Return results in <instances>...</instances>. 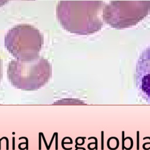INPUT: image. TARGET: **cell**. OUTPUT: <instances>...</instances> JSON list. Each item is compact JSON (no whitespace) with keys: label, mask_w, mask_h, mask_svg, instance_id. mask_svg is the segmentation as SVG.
Listing matches in <instances>:
<instances>
[{"label":"cell","mask_w":150,"mask_h":150,"mask_svg":"<svg viewBox=\"0 0 150 150\" xmlns=\"http://www.w3.org/2000/svg\"><path fill=\"white\" fill-rule=\"evenodd\" d=\"M103 1H60L56 6V16L66 30L86 35L98 31L103 25Z\"/></svg>","instance_id":"6da1fadb"},{"label":"cell","mask_w":150,"mask_h":150,"mask_svg":"<svg viewBox=\"0 0 150 150\" xmlns=\"http://www.w3.org/2000/svg\"><path fill=\"white\" fill-rule=\"evenodd\" d=\"M52 74V65L40 56L29 60L12 59L7 68V77L11 84L25 91L40 88L49 81Z\"/></svg>","instance_id":"7a4b0ae2"},{"label":"cell","mask_w":150,"mask_h":150,"mask_svg":"<svg viewBox=\"0 0 150 150\" xmlns=\"http://www.w3.org/2000/svg\"><path fill=\"white\" fill-rule=\"evenodd\" d=\"M43 44L42 33L35 27L28 24L12 27L4 38L5 47L18 60H29L39 57Z\"/></svg>","instance_id":"3957f363"},{"label":"cell","mask_w":150,"mask_h":150,"mask_svg":"<svg viewBox=\"0 0 150 150\" xmlns=\"http://www.w3.org/2000/svg\"><path fill=\"white\" fill-rule=\"evenodd\" d=\"M150 12V1H110L103 10V20L115 29L135 25Z\"/></svg>","instance_id":"277c9868"},{"label":"cell","mask_w":150,"mask_h":150,"mask_svg":"<svg viewBox=\"0 0 150 150\" xmlns=\"http://www.w3.org/2000/svg\"><path fill=\"white\" fill-rule=\"evenodd\" d=\"M135 81L140 96L150 104V45L142 51L138 59Z\"/></svg>","instance_id":"5b68a950"},{"label":"cell","mask_w":150,"mask_h":150,"mask_svg":"<svg viewBox=\"0 0 150 150\" xmlns=\"http://www.w3.org/2000/svg\"><path fill=\"white\" fill-rule=\"evenodd\" d=\"M81 101H79L77 100H74L73 99H63L62 100H59L53 104H57V105H64V104H80V103Z\"/></svg>","instance_id":"8992f818"},{"label":"cell","mask_w":150,"mask_h":150,"mask_svg":"<svg viewBox=\"0 0 150 150\" xmlns=\"http://www.w3.org/2000/svg\"><path fill=\"white\" fill-rule=\"evenodd\" d=\"M1 77H2V62L0 59V82H1Z\"/></svg>","instance_id":"52a82bcc"}]
</instances>
